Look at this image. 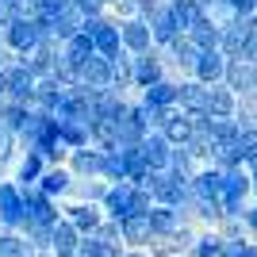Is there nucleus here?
Instances as JSON below:
<instances>
[{"label":"nucleus","instance_id":"f257e3e1","mask_svg":"<svg viewBox=\"0 0 257 257\" xmlns=\"http://www.w3.org/2000/svg\"><path fill=\"white\" fill-rule=\"evenodd\" d=\"M150 207H154L150 192H142V188H135V184H127V181L107 184L104 200H100V211H104V219H111V223H123L131 215H150Z\"/></svg>","mask_w":257,"mask_h":257},{"label":"nucleus","instance_id":"f03ea898","mask_svg":"<svg viewBox=\"0 0 257 257\" xmlns=\"http://www.w3.org/2000/svg\"><path fill=\"white\" fill-rule=\"evenodd\" d=\"M0 39H4V46H8L16 58H27L35 46L43 43V23L39 20H12L8 27L0 31Z\"/></svg>","mask_w":257,"mask_h":257},{"label":"nucleus","instance_id":"7ed1b4c3","mask_svg":"<svg viewBox=\"0 0 257 257\" xmlns=\"http://www.w3.org/2000/svg\"><path fill=\"white\" fill-rule=\"evenodd\" d=\"M23 223H27V211H23V192H20L12 181H0V230L20 234Z\"/></svg>","mask_w":257,"mask_h":257},{"label":"nucleus","instance_id":"20e7f679","mask_svg":"<svg viewBox=\"0 0 257 257\" xmlns=\"http://www.w3.org/2000/svg\"><path fill=\"white\" fill-rule=\"evenodd\" d=\"M62 219L73 226L81 238H92L96 226L104 223V211H100V204H73V200H62Z\"/></svg>","mask_w":257,"mask_h":257},{"label":"nucleus","instance_id":"39448f33","mask_svg":"<svg viewBox=\"0 0 257 257\" xmlns=\"http://www.w3.org/2000/svg\"><path fill=\"white\" fill-rule=\"evenodd\" d=\"M23 211H27V223H35V226H58L62 223V204L46 200L39 188H23Z\"/></svg>","mask_w":257,"mask_h":257},{"label":"nucleus","instance_id":"423d86ee","mask_svg":"<svg viewBox=\"0 0 257 257\" xmlns=\"http://www.w3.org/2000/svg\"><path fill=\"white\" fill-rule=\"evenodd\" d=\"M119 46H123V54H131V58L150 54V50H154L150 23H146V20H127V23H119Z\"/></svg>","mask_w":257,"mask_h":257},{"label":"nucleus","instance_id":"0eeeda50","mask_svg":"<svg viewBox=\"0 0 257 257\" xmlns=\"http://www.w3.org/2000/svg\"><path fill=\"white\" fill-rule=\"evenodd\" d=\"M169 154H173V146L165 142L161 131H150V135L139 142V158H142V165H146L150 173H165L169 169Z\"/></svg>","mask_w":257,"mask_h":257},{"label":"nucleus","instance_id":"6e6552de","mask_svg":"<svg viewBox=\"0 0 257 257\" xmlns=\"http://www.w3.org/2000/svg\"><path fill=\"white\" fill-rule=\"evenodd\" d=\"M4 85H8V104H23V107H31V96H35V81L31 73H27V65L16 62L12 69H4Z\"/></svg>","mask_w":257,"mask_h":257},{"label":"nucleus","instance_id":"1a4fd4ad","mask_svg":"<svg viewBox=\"0 0 257 257\" xmlns=\"http://www.w3.org/2000/svg\"><path fill=\"white\" fill-rule=\"evenodd\" d=\"M77 85L85 88V92H107L111 88V62H104V58H88L81 69H77Z\"/></svg>","mask_w":257,"mask_h":257},{"label":"nucleus","instance_id":"9d476101","mask_svg":"<svg viewBox=\"0 0 257 257\" xmlns=\"http://www.w3.org/2000/svg\"><path fill=\"white\" fill-rule=\"evenodd\" d=\"M43 173H46V161L39 158V154L23 150L20 158H16V165H12V177H8V181H12V184H16V188L23 192V188H35Z\"/></svg>","mask_w":257,"mask_h":257},{"label":"nucleus","instance_id":"9b49d317","mask_svg":"<svg viewBox=\"0 0 257 257\" xmlns=\"http://www.w3.org/2000/svg\"><path fill=\"white\" fill-rule=\"evenodd\" d=\"M223 73H226V58L219 50H200V58H196L192 65V81H200L204 88L211 85H223Z\"/></svg>","mask_w":257,"mask_h":257},{"label":"nucleus","instance_id":"f8f14e48","mask_svg":"<svg viewBox=\"0 0 257 257\" xmlns=\"http://www.w3.org/2000/svg\"><path fill=\"white\" fill-rule=\"evenodd\" d=\"M65 169H69V177H73V181H100V150H96V146L69 150Z\"/></svg>","mask_w":257,"mask_h":257},{"label":"nucleus","instance_id":"ddd939ff","mask_svg":"<svg viewBox=\"0 0 257 257\" xmlns=\"http://www.w3.org/2000/svg\"><path fill=\"white\" fill-rule=\"evenodd\" d=\"M35 188H39L46 200L62 204L65 196H69V188H73V177H69V169H65V165H46V173L39 177V184H35Z\"/></svg>","mask_w":257,"mask_h":257},{"label":"nucleus","instance_id":"4468645a","mask_svg":"<svg viewBox=\"0 0 257 257\" xmlns=\"http://www.w3.org/2000/svg\"><path fill=\"white\" fill-rule=\"evenodd\" d=\"M131 73H135V92L158 85V81H169V77H165V65H161V58H158V50L135 58V69H131Z\"/></svg>","mask_w":257,"mask_h":257},{"label":"nucleus","instance_id":"2eb2a0df","mask_svg":"<svg viewBox=\"0 0 257 257\" xmlns=\"http://www.w3.org/2000/svg\"><path fill=\"white\" fill-rule=\"evenodd\" d=\"M177 107H181L184 115H204L207 111V88L200 81H177Z\"/></svg>","mask_w":257,"mask_h":257},{"label":"nucleus","instance_id":"dca6fc26","mask_svg":"<svg viewBox=\"0 0 257 257\" xmlns=\"http://www.w3.org/2000/svg\"><path fill=\"white\" fill-rule=\"evenodd\" d=\"M119 234H123V249H146L154 230H150V223H146V215H131V219L119 223Z\"/></svg>","mask_w":257,"mask_h":257},{"label":"nucleus","instance_id":"f3484780","mask_svg":"<svg viewBox=\"0 0 257 257\" xmlns=\"http://www.w3.org/2000/svg\"><path fill=\"white\" fill-rule=\"evenodd\" d=\"M234 111H238V96L226 85L207 88V111H204L207 119H234Z\"/></svg>","mask_w":257,"mask_h":257},{"label":"nucleus","instance_id":"a211bd4d","mask_svg":"<svg viewBox=\"0 0 257 257\" xmlns=\"http://www.w3.org/2000/svg\"><path fill=\"white\" fill-rule=\"evenodd\" d=\"M92 54H96V58H104V62H111V58H119V54H123V46H119V23H115V20H107L104 27L92 35Z\"/></svg>","mask_w":257,"mask_h":257},{"label":"nucleus","instance_id":"6ab92c4d","mask_svg":"<svg viewBox=\"0 0 257 257\" xmlns=\"http://www.w3.org/2000/svg\"><path fill=\"white\" fill-rule=\"evenodd\" d=\"M139 100L146 107H158V111H165V107H177V81H158V85L142 88Z\"/></svg>","mask_w":257,"mask_h":257},{"label":"nucleus","instance_id":"aec40b11","mask_svg":"<svg viewBox=\"0 0 257 257\" xmlns=\"http://www.w3.org/2000/svg\"><path fill=\"white\" fill-rule=\"evenodd\" d=\"M146 223H150L154 238H158V234H173V230H181V226H188V223L181 219V211H177V207H158V204L150 207V215H146Z\"/></svg>","mask_w":257,"mask_h":257},{"label":"nucleus","instance_id":"412c9836","mask_svg":"<svg viewBox=\"0 0 257 257\" xmlns=\"http://www.w3.org/2000/svg\"><path fill=\"white\" fill-rule=\"evenodd\" d=\"M77 246H81V234H77L73 226L62 219V223L50 230V253H54V257H73Z\"/></svg>","mask_w":257,"mask_h":257},{"label":"nucleus","instance_id":"4be33fe9","mask_svg":"<svg viewBox=\"0 0 257 257\" xmlns=\"http://www.w3.org/2000/svg\"><path fill=\"white\" fill-rule=\"evenodd\" d=\"M58 54H62V58H65L69 65H73V69H81V65H85L88 58H92V39L77 31L73 39H65V43H62V50H58Z\"/></svg>","mask_w":257,"mask_h":257},{"label":"nucleus","instance_id":"5701e85b","mask_svg":"<svg viewBox=\"0 0 257 257\" xmlns=\"http://www.w3.org/2000/svg\"><path fill=\"white\" fill-rule=\"evenodd\" d=\"M104 192H107L104 181H73V188H69L65 200H73V204H100Z\"/></svg>","mask_w":257,"mask_h":257},{"label":"nucleus","instance_id":"b1692460","mask_svg":"<svg viewBox=\"0 0 257 257\" xmlns=\"http://www.w3.org/2000/svg\"><path fill=\"white\" fill-rule=\"evenodd\" d=\"M58 142H62L65 150H85V146H92L85 123H58Z\"/></svg>","mask_w":257,"mask_h":257},{"label":"nucleus","instance_id":"393cba45","mask_svg":"<svg viewBox=\"0 0 257 257\" xmlns=\"http://www.w3.org/2000/svg\"><path fill=\"white\" fill-rule=\"evenodd\" d=\"M104 246V253L107 257H119L123 253V234H119V223H111V219H104V223L96 226V234H92Z\"/></svg>","mask_w":257,"mask_h":257},{"label":"nucleus","instance_id":"a878e982","mask_svg":"<svg viewBox=\"0 0 257 257\" xmlns=\"http://www.w3.org/2000/svg\"><path fill=\"white\" fill-rule=\"evenodd\" d=\"M238 154H242V165L257 161V131H238Z\"/></svg>","mask_w":257,"mask_h":257},{"label":"nucleus","instance_id":"bb28decb","mask_svg":"<svg viewBox=\"0 0 257 257\" xmlns=\"http://www.w3.org/2000/svg\"><path fill=\"white\" fill-rule=\"evenodd\" d=\"M73 257H107V253H104V246H100L96 238H81V246H77Z\"/></svg>","mask_w":257,"mask_h":257},{"label":"nucleus","instance_id":"cd10ccee","mask_svg":"<svg viewBox=\"0 0 257 257\" xmlns=\"http://www.w3.org/2000/svg\"><path fill=\"white\" fill-rule=\"evenodd\" d=\"M226 4L234 8V16H238V20H249V16L257 12V0H226Z\"/></svg>","mask_w":257,"mask_h":257},{"label":"nucleus","instance_id":"c85d7f7f","mask_svg":"<svg viewBox=\"0 0 257 257\" xmlns=\"http://www.w3.org/2000/svg\"><path fill=\"white\" fill-rule=\"evenodd\" d=\"M16 62H20V58H16V54H12L8 46H4V39H0V73H4V69H12Z\"/></svg>","mask_w":257,"mask_h":257},{"label":"nucleus","instance_id":"c756f323","mask_svg":"<svg viewBox=\"0 0 257 257\" xmlns=\"http://www.w3.org/2000/svg\"><path fill=\"white\" fill-rule=\"evenodd\" d=\"M8 100V85H4V73H0V104Z\"/></svg>","mask_w":257,"mask_h":257},{"label":"nucleus","instance_id":"7c9ffc66","mask_svg":"<svg viewBox=\"0 0 257 257\" xmlns=\"http://www.w3.org/2000/svg\"><path fill=\"white\" fill-rule=\"evenodd\" d=\"M242 257H257V242H249V246H246V253H242Z\"/></svg>","mask_w":257,"mask_h":257},{"label":"nucleus","instance_id":"2f4dec72","mask_svg":"<svg viewBox=\"0 0 257 257\" xmlns=\"http://www.w3.org/2000/svg\"><path fill=\"white\" fill-rule=\"evenodd\" d=\"M35 257H54V253H35Z\"/></svg>","mask_w":257,"mask_h":257}]
</instances>
